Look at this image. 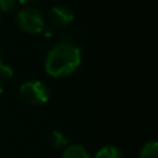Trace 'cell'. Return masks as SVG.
I'll use <instances>...</instances> for the list:
<instances>
[{"instance_id":"cell-5","label":"cell","mask_w":158,"mask_h":158,"mask_svg":"<svg viewBox=\"0 0 158 158\" xmlns=\"http://www.w3.org/2000/svg\"><path fill=\"white\" fill-rule=\"evenodd\" d=\"M63 158H90L86 148L81 144H71L67 146L63 153Z\"/></svg>"},{"instance_id":"cell-8","label":"cell","mask_w":158,"mask_h":158,"mask_svg":"<svg viewBox=\"0 0 158 158\" xmlns=\"http://www.w3.org/2000/svg\"><path fill=\"white\" fill-rule=\"evenodd\" d=\"M139 158H158V143L154 140L146 143L140 151Z\"/></svg>"},{"instance_id":"cell-9","label":"cell","mask_w":158,"mask_h":158,"mask_svg":"<svg viewBox=\"0 0 158 158\" xmlns=\"http://www.w3.org/2000/svg\"><path fill=\"white\" fill-rule=\"evenodd\" d=\"M13 75H14V71H13V68H11L10 65L3 64V65L0 67V81L2 82L10 81V79L13 78Z\"/></svg>"},{"instance_id":"cell-13","label":"cell","mask_w":158,"mask_h":158,"mask_svg":"<svg viewBox=\"0 0 158 158\" xmlns=\"http://www.w3.org/2000/svg\"><path fill=\"white\" fill-rule=\"evenodd\" d=\"M3 93V83H2V81H0V94Z\"/></svg>"},{"instance_id":"cell-2","label":"cell","mask_w":158,"mask_h":158,"mask_svg":"<svg viewBox=\"0 0 158 158\" xmlns=\"http://www.w3.org/2000/svg\"><path fill=\"white\" fill-rule=\"evenodd\" d=\"M19 97L29 106H43L50 98V90L42 81H28L19 87Z\"/></svg>"},{"instance_id":"cell-11","label":"cell","mask_w":158,"mask_h":158,"mask_svg":"<svg viewBox=\"0 0 158 158\" xmlns=\"http://www.w3.org/2000/svg\"><path fill=\"white\" fill-rule=\"evenodd\" d=\"M21 4H25V6H31V4H33V3H36L38 0H18Z\"/></svg>"},{"instance_id":"cell-10","label":"cell","mask_w":158,"mask_h":158,"mask_svg":"<svg viewBox=\"0 0 158 158\" xmlns=\"http://www.w3.org/2000/svg\"><path fill=\"white\" fill-rule=\"evenodd\" d=\"M15 6V0H0V11L10 13Z\"/></svg>"},{"instance_id":"cell-7","label":"cell","mask_w":158,"mask_h":158,"mask_svg":"<svg viewBox=\"0 0 158 158\" xmlns=\"http://www.w3.org/2000/svg\"><path fill=\"white\" fill-rule=\"evenodd\" d=\"M50 144L54 148H63L68 146V140L61 131H54L50 135Z\"/></svg>"},{"instance_id":"cell-4","label":"cell","mask_w":158,"mask_h":158,"mask_svg":"<svg viewBox=\"0 0 158 158\" xmlns=\"http://www.w3.org/2000/svg\"><path fill=\"white\" fill-rule=\"evenodd\" d=\"M75 15L71 8L65 6H53L47 14V27L52 29H63L67 28L69 24H72Z\"/></svg>"},{"instance_id":"cell-3","label":"cell","mask_w":158,"mask_h":158,"mask_svg":"<svg viewBox=\"0 0 158 158\" xmlns=\"http://www.w3.org/2000/svg\"><path fill=\"white\" fill-rule=\"evenodd\" d=\"M17 25L22 32L42 33L46 27V19L39 10L33 7H27L17 14Z\"/></svg>"},{"instance_id":"cell-12","label":"cell","mask_w":158,"mask_h":158,"mask_svg":"<svg viewBox=\"0 0 158 158\" xmlns=\"http://www.w3.org/2000/svg\"><path fill=\"white\" fill-rule=\"evenodd\" d=\"M3 64H4V63H3V52L0 50V67H2Z\"/></svg>"},{"instance_id":"cell-1","label":"cell","mask_w":158,"mask_h":158,"mask_svg":"<svg viewBox=\"0 0 158 158\" xmlns=\"http://www.w3.org/2000/svg\"><path fill=\"white\" fill-rule=\"evenodd\" d=\"M82 63V52L74 43L60 42L49 50L44 60V71L53 78L74 74Z\"/></svg>"},{"instance_id":"cell-6","label":"cell","mask_w":158,"mask_h":158,"mask_svg":"<svg viewBox=\"0 0 158 158\" xmlns=\"http://www.w3.org/2000/svg\"><path fill=\"white\" fill-rule=\"evenodd\" d=\"M94 158H123L122 151L115 146H104L96 153Z\"/></svg>"}]
</instances>
